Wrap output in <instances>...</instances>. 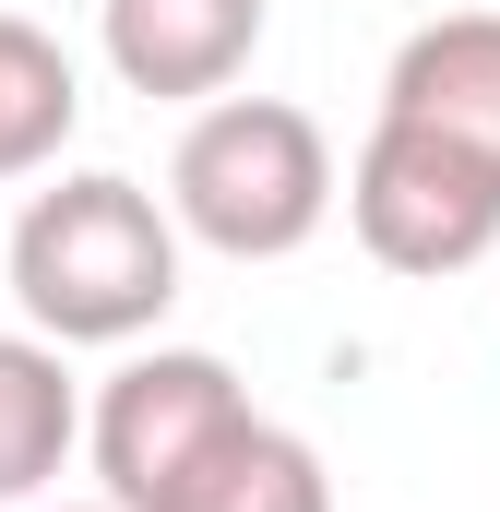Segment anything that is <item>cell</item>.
I'll return each instance as SVG.
<instances>
[{"mask_svg":"<svg viewBox=\"0 0 500 512\" xmlns=\"http://www.w3.org/2000/svg\"><path fill=\"white\" fill-rule=\"evenodd\" d=\"M239 405L250 393H239V370H227L215 346H143L120 382L96 393V417H84V453H96V477H108V512H143Z\"/></svg>","mask_w":500,"mask_h":512,"instance_id":"obj_4","label":"cell"},{"mask_svg":"<svg viewBox=\"0 0 500 512\" xmlns=\"http://www.w3.org/2000/svg\"><path fill=\"white\" fill-rule=\"evenodd\" d=\"M12 298L48 346H143L179 310V215L120 167L48 179L12 215Z\"/></svg>","mask_w":500,"mask_h":512,"instance_id":"obj_1","label":"cell"},{"mask_svg":"<svg viewBox=\"0 0 500 512\" xmlns=\"http://www.w3.org/2000/svg\"><path fill=\"white\" fill-rule=\"evenodd\" d=\"M143 512H334V477H322V453H310L286 417L239 405Z\"/></svg>","mask_w":500,"mask_h":512,"instance_id":"obj_7","label":"cell"},{"mask_svg":"<svg viewBox=\"0 0 500 512\" xmlns=\"http://www.w3.org/2000/svg\"><path fill=\"white\" fill-rule=\"evenodd\" d=\"M381 120H417V131H441V143L500 167V12L417 24L393 48V72H381Z\"/></svg>","mask_w":500,"mask_h":512,"instance_id":"obj_6","label":"cell"},{"mask_svg":"<svg viewBox=\"0 0 500 512\" xmlns=\"http://www.w3.org/2000/svg\"><path fill=\"white\" fill-rule=\"evenodd\" d=\"M334 203H346V227L381 274H465V262L500 251V167L417 120H370Z\"/></svg>","mask_w":500,"mask_h":512,"instance_id":"obj_3","label":"cell"},{"mask_svg":"<svg viewBox=\"0 0 500 512\" xmlns=\"http://www.w3.org/2000/svg\"><path fill=\"white\" fill-rule=\"evenodd\" d=\"M84 441V393H72V346L48 334H0V512L48 501V477Z\"/></svg>","mask_w":500,"mask_h":512,"instance_id":"obj_8","label":"cell"},{"mask_svg":"<svg viewBox=\"0 0 500 512\" xmlns=\"http://www.w3.org/2000/svg\"><path fill=\"white\" fill-rule=\"evenodd\" d=\"M274 0H96V48L131 96H167V108H203L227 96L262 48Z\"/></svg>","mask_w":500,"mask_h":512,"instance_id":"obj_5","label":"cell"},{"mask_svg":"<svg viewBox=\"0 0 500 512\" xmlns=\"http://www.w3.org/2000/svg\"><path fill=\"white\" fill-rule=\"evenodd\" d=\"M167 215L227 262H286L334 227V143L286 96H203L167 155Z\"/></svg>","mask_w":500,"mask_h":512,"instance_id":"obj_2","label":"cell"},{"mask_svg":"<svg viewBox=\"0 0 500 512\" xmlns=\"http://www.w3.org/2000/svg\"><path fill=\"white\" fill-rule=\"evenodd\" d=\"M24 512H108V501H24Z\"/></svg>","mask_w":500,"mask_h":512,"instance_id":"obj_10","label":"cell"},{"mask_svg":"<svg viewBox=\"0 0 500 512\" xmlns=\"http://www.w3.org/2000/svg\"><path fill=\"white\" fill-rule=\"evenodd\" d=\"M84 120V72H72V48L48 36V24H24V12H0V179H36L60 143Z\"/></svg>","mask_w":500,"mask_h":512,"instance_id":"obj_9","label":"cell"}]
</instances>
